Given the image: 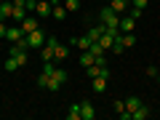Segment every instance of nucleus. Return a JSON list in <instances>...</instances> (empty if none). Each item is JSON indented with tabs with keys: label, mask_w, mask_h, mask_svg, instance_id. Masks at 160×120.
Here are the masks:
<instances>
[{
	"label": "nucleus",
	"mask_w": 160,
	"mask_h": 120,
	"mask_svg": "<svg viewBox=\"0 0 160 120\" xmlns=\"http://www.w3.org/2000/svg\"><path fill=\"white\" fill-rule=\"evenodd\" d=\"M11 3H13V11H11V19H13V22H22V19L24 16H27V8H24V3H27V0H11Z\"/></svg>",
	"instance_id": "obj_4"
},
{
	"label": "nucleus",
	"mask_w": 160,
	"mask_h": 120,
	"mask_svg": "<svg viewBox=\"0 0 160 120\" xmlns=\"http://www.w3.org/2000/svg\"><path fill=\"white\" fill-rule=\"evenodd\" d=\"M64 83H67V72L56 64V69H53L51 78H48V91H59V86H64Z\"/></svg>",
	"instance_id": "obj_2"
},
{
	"label": "nucleus",
	"mask_w": 160,
	"mask_h": 120,
	"mask_svg": "<svg viewBox=\"0 0 160 120\" xmlns=\"http://www.w3.org/2000/svg\"><path fill=\"white\" fill-rule=\"evenodd\" d=\"M102 69H104V67H99V64H91L86 72H88V78H99V75H102Z\"/></svg>",
	"instance_id": "obj_26"
},
{
	"label": "nucleus",
	"mask_w": 160,
	"mask_h": 120,
	"mask_svg": "<svg viewBox=\"0 0 160 120\" xmlns=\"http://www.w3.org/2000/svg\"><path fill=\"white\" fill-rule=\"evenodd\" d=\"M144 13V8H131V13H128V16H133V19H139Z\"/></svg>",
	"instance_id": "obj_30"
},
{
	"label": "nucleus",
	"mask_w": 160,
	"mask_h": 120,
	"mask_svg": "<svg viewBox=\"0 0 160 120\" xmlns=\"http://www.w3.org/2000/svg\"><path fill=\"white\" fill-rule=\"evenodd\" d=\"M99 19H102L104 27H120V16L112 11L109 6H102V11H99Z\"/></svg>",
	"instance_id": "obj_1"
},
{
	"label": "nucleus",
	"mask_w": 160,
	"mask_h": 120,
	"mask_svg": "<svg viewBox=\"0 0 160 120\" xmlns=\"http://www.w3.org/2000/svg\"><path fill=\"white\" fill-rule=\"evenodd\" d=\"M67 120H80V104H69V109H67Z\"/></svg>",
	"instance_id": "obj_22"
},
{
	"label": "nucleus",
	"mask_w": 160,
	"mask_h": 120,
	"mask_svg": "<svg viewBox=\"0 0 160 120\" xmlns=\"http://www.w3.org/2000/svg\"><path fill=\"white\" fill-rule=\"evenodd\" d=\"M158 83H160V72H158Z\"/></svg>",
	"instance_id": "obj_33"
},
{
	"label": "nucleus",
	"mask_w": 160,
	"mask_h": 120,
	"mask_svg": "<svg viewBox=\"0 0 160 120\" xmlns=\"http://www.w3.org/2000/svg\"><path fill=\"white\" fill-rule=\"evenodd\" d=\"M96 118V107L91 102H80V120H93Z\"/></svg>",
	"instance_id": "obj_7"
},
{
	"label": "nucleus",
	"mask_w": 160,
	"mask_h": 120,
	"mask_svg": "<svg viewBox=\"0 0 160 120\" xmlns=\"http://www.w3.org/2000/svg\"><path fill=\"white\" fill-rule=\"evenodd\" d=\"M91 64H96V56H93V53L91 51H83V53H80V67H91Z\"/></svg>",
	"instance_id": "obj_18"
},
{
	"label": "nucleus",
	"mask_w": 160,
	"mask_h": 120,
	"mask_svg": "<svg viewBox=\"0 0 160 120\" xmlns=\"http://www.w3.org/2000/svg\"><path fill=\"white\" fill-rule=\"evenodd\" d=\"M51 11H53L51 0H38V8H35V16H38V19H48Z\"/></svg>",
	"instance_id": "obj_6"
},
{
	"label": "nucleus",
	"mask_w": 160,
	"mask_h": 120,
	"mask_svg": "<svg viewBox=\"0 0 160 120\" xmlns=\"http://www.w3.org/2000/svg\"><path fill=\"white\" fill-rule=\"evenodd\" d=\"M8 56H13V59H16V64H19V67H24V64L29 62V56H27V51H19L16 46H11V48H8Z\"/></svg>",
	"instance_id": "obj_9"
},
{
	"label": "nucleus",
	"mask_w": 160,
	"mask_h": 120,
	"mask_svg": "<svg viewBox=\"0 0 160 120\" xmlns=\"http://www.w3.org/2000/svg\"><path fill=\"white\" fill-rule=\"evenodd\" d=\"M19 27H22V32L24 35H29V32H35L38 29V16H32V13H27V16L19 22Z\"/></svg>",
	"instance_id": "obj_5"
},
{
	"label": "nucleus",
	"mask_w": 160,
	"mask_h": 120,
	"mask_svg": "<svg viewBox=\"0 0 160 120\" xmlns=\"http://www.w3.org/2000/svg\"><path fill=\"white\" fill-rule=\"evenodd\" d=\"M22 38H24L22 27H8V32H6V40H8V43H16V40H22Z\"/></svg>",
	"instance_id": "obj_14"
},
{
	"label": "nucleus",
	"mask_w": 160,
	"mask_h": 120,
	"mask_svg": "<svg viewBox=\"0 0 160 120\" xmlns=\"http://www.w3.org/2000/svg\"><path fill=\"white\" fill-rule=\"evenodd\" d=\"M67 56H69V48H64L62 43H56V46H53V62L59 64V62H64Z\"/></svg>",
	"instance_id": "obj_11"
},
{
	"label": "nucleus",
	"mask_w": 160,
	"mask_h": 120,
	"mask_svg": "<svg viewBox=\"0 0 160 120\" xmlns=\"http://www.w3.org/2000/svg\"><path fill=\"white\" fill-rule=\"evenodd\" d=\"M88 51H91L93 56H102V53H104V48H102V43H99V40H93V43H91V48H88Z\"/></svg>",
	"instance_id": "obj_25"
},
{
	"label": "nucleus",
	"mask_w": 160,
	"mask_h": 120,
	"mask_svg": "<svg viewBox=\"0 0 160 120\" xmlns=\"http://www.w3.org/2000/svg\"><path fill=\"white\" fill-rule=\"evenodd\" d=\"M115 112L120 115V120H131V112L126 109V102L123 99H115Z\"/></svg>",
	"instance_id": "obj_12"
},
{
	"label": "nucleus",
	"mask_w": 160,
	"mask_h": 120,
	"mask_svg": "<svg viewBox=\"0 0 160 120\" xmlns=\"http://www.w3.org/2000/svg\"><path fill=\"white\" fill-rule=\"evenodd\" d=\"M3 69H6V72H16V69H19L16 59H13V56H8V59H6V64H3Z\"/></svg>",
	"instance_id": "obj_23"
},
{
	"label": "nucleus",
	"mask_w": 160,
	"mask_h": 120,
	"mask_svg": "<svg viewBox=\"0 0 160 120\" xmlns=\"http://www.w3.org/2000/svg\"><path fill=\"white\" fill-rule=\"evenodd\" d=\"M107 6H109V8H112V11H115V13H118V16H123V13H126V11H128V8H131V0H109Z\"/></svg>",
	"instance_id": "obj_8"
},
{
	"label": "nucleus",
	"mask_w": 160,
	"mask_h": 120,
	"mask_svg": "<svg viewBox=\"0 0 160 120\" xmlns=\"http://www.w3.org/2000/svg\"><path fill=\"white\" fill-rule=\"evenodd\" d=\"M51 16L56 19V22H64V19H67V8H64V3H56V6H53Z\"/></svg>",
	"instance_id": "obj_15"
},
{
	"label": "nucleus",
	"mask_w": 160,
	"mask_h": 120,
	"mask_svg": "<svg viewBox=\"0 0 160 120\" xmlns=\"http://www.w3.org/2000/svg\"><path fill=\"white\" fill-rule=\"evenodd\" d=\"M72 46H78L80 51H88V48H91V40H88V35H83V38H72Z\"/></svg>",
	"instance_id": "obj_19"
},
{
	"label": "nucleus",
	"mask_w": 160,
	"mask_h": 120,
	"mask_svg": "<svg viewBox=\"0 0 160 120\" xmlns=\"http://www.w3.org/2000/svg\"><path fill=\"white\" fill-rule=\"evenodd\" d=\"M6 32H8V27H6V22H0V38L6 40Z\"/></svg>",
	"instance_id": "obj_32"
},
{
	"label": "nucleus",
	"mask_w": 160,
	"mask_h": 120,
	"mask_svg": "<svg viewBox=\"0 0 160 120\" xmlns=\"http://www.w3.org/2000/svg\"><path fill=\"white\" fill-rule=\"evenodd\" d=\"M24 40H27V46H29V48H43V43H46V35L40 32V27H38L35 32L24 35Z\"/></svg>",
	"instance_id": "obj_3"
},
{
	"label": "nucleus",
	"mask_w": 160,
	"mask_h": 120,
	"mask_svg": "<svg viewBox=\"0 0 160 120\" xmlns=\"http://www.w3.org/2000/svg\"><path fill=\"white\" fill-rule=\"evenodd\" d=\"M133 8H147V0H131Z\"/></svg>",
	"instance_id": "obj_29"
},
{
	"label": "nucleus",
	"mask_w": 160,
	"mask_h": 120,
	"mask_svg": "<svg viewBox=\"0 0 160 120\" xmlns=\"http://www.w3.org/2000/svg\"><path fill=\"white\" fill-rule=\"evenodd\" d=\"M112 51H115V53H123V51H126V48H123V40H120V38L112 43Z\"/></svg>",
	"instance_id": "obj_28"
},
{
	"label": "nucleus",
	"mask_w": 160,
	"mask_h": 120,
	"mask_svg": "<svg viewBox=\"0 0 160 120\" xmlns=\"http://www.w3.org/2000/svg\"><path fill=\"white\" fill-rule=\"evenodd\" d=\"M139 107H142V99H139V96H128L126 99V109H128V112H136Z\"/></svg>",
	"instance_id": "obj_20"
},
{
	"label": "nucleus",
	"mask_w": 160,
	"mask_h": 120,
	"mask_svg": "<svg viewBox=\"0 0 160 120\" xmlns=\"http://www.w3.org/2000/svg\"><path fill=\"white\" fill-rule=\"evenodd\" d=\"M104 29H107V27H104V24H99V27H88V40H91V43H93V40H99V38H102V35H104Z\"/></svg>",
	"instance_id": "obj_17"
},
{
	"label": "nucleus",
	"mask_w": 160,
	"mask_h": 120,
	"mask_svg": "<svg viewBox=\"0 0 160 120\" xmlns=\"http://www.w3.org/2000/svg\"><path fill=\"white\" fill-rule=\"evenodd\" d=\"M104 3H109V0H104Z\"/></svg>",
	"instance_id": "obj_35"
},
{
	"label": "nucleus",
	"mask_w": 160,
	"mask_h": 120,
	"mask_svg": "<svg viewBox=\"0 0 160 120\" xmlns=\"http://www.w3.org/2000/svg\"><path fill=\"white\" fill-rule=\"evenodd\" d=\"M48 78H51V75L40 72V75H38V88H48Z\"/></svg>",
	"instance_id": "obj_27"
},
{
	"label": "nucleus",
	"mask_w": 160,
	"mask_h": 120,
	"mask_svg": "<svg viewBox=\"0 0 160 120\" xmlns=\"http://www.w3.org/2000/svg\"><path fill=\"white\" fill-rule=\"evenodd\" d=\"M11 11H13V3H0V22H8L11 19Z\"/></svg>",
	"instance_id": "obj_16"
},
{
	"label": "nucleus",
	"mask_w": 160,
	"mask_h": 120,
	"mask_svg": "<svg viewBox=\"0 0 160 120\" xmlns=\"http://www.w3.org/2000/svg\"><path fill=\"white\" fill-rule=\"evenodd\" d=\"M158 72H160L158 67H147V75H149V78H158Z\"/></svg>",
	"instance_id": "obj_31"
},
{
	"label": "nucleus",
	"mask_w": 160,
	"mask_h": 120,
	"mask_svg": "<svg viewBox=\"0 0 160 120\" xmlns=\"http://www.w3.org/2000/svg\"><path fill=\"white\" fill-rule=\"evenodd\" d=\"M0 3H6V0H0Z\"/></svg>",
	"instance_id": "obj_34"
},
{
	"label": "nucleus",
	"mask_w": 160,
	"mask_h": 120,
	"mask_svg": "<svg viewBox=\"0 0 160 120\" xmlns=\"http://www.w3.org/2000/svg\"><path fill=\"white\" fill-rule=\"evenodd\" d=\"M136 29V19L133 16H120V32H133Z\"/></svg>",
	"instance_id": "obj_10"
},
{
	"label": "nucleus",
	"mask_w": 160,
	"mask_h": 120,
	"mask_svg": "<svg viewBox=\"0 0 160 120\" xmlns=\"http://www.w3.org/2000/svg\"><path fill=\"white\" fill-rule=\"evenodd\" d=\"M147 118H149V109L144 107V104L136 109V112H131V120H147Z\"/></svg>",
	"instance_id": "obj_21"
},
{
	"label": "nucleus",
	"mask_w": 160,
	"mask_h": 120,
	"mask_svg": "<svg viewBox=\"0 0 160 120\" xmlns=\"http://www.w3.org/2000/svg\"><path fill=\"white\" fill-rule=\"evenodd\" d=\"M91 88L96 93H104L107 91V78H102V75H99V78H91Z\"/></svg>",
	"instance_id": "obj_13"
},
{
	"label": "nucleus",
	"mask_w": 160,
	"mask_h": 120,
	"mask_svg": "<svg viewBox=\"0 0 160 120\" xmlns=\"http://www.w3.org/2000/svg\"><path fill=\"white\" fill-rule=\"evenodd\" d=\"M64 8H67V13L69 11H80V0H64Z\"/></svg>",
	"instance_id": "obj_24"
}]
</instances>
